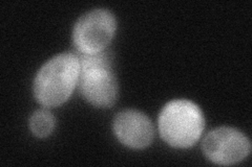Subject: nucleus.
I'll return each instance as SVG.
<instances>
[{
    "instance_id": "f257e3e1",
    "label": "nucleus",
    "mask_w": 252,
    "mask_h": 167,
    "mask_svg": "<svg viewBox=\"0 0 252 167\" xmlns=\"http://www.w3.org/2000/svg\"><path fill=\"white\" fill-rule=\"evenodd\" d=\"M80 60L73 52H62L47 61L38 70L33 83L34 97L44 108L64 103L78 86Z\"/></svg>"
},
{
    "instance_id": "f03ea898",
    "label": "nucleus",
    "mask_w": 252,
    "mask_h": 167,
    "mask_svg": "<svg viewBox=\"0 0 252 167\" xmlns=\"http://www.w3.org/2000/svg\"><path fill=\"white\" fill-rule=\"evenodd\" d=\"M78 87L85 100L96 108H112L119 96V84L113 69V54L104 50L80 54Z\"/></svg>"
},
{
    "instance_id": "7ed1b4c3",
    "label": "nucleus",
    "mask_w": 252,
    "mask_h": 167,
    "mask_svg": "<svg viewBox=\"0 0 252 167\" xmlns=\"http://www.w3.org/2000/svg\"><path fill=\"white\" fill-rule=\"evenodd\" d=\"M162 139L175 148L193 146L205 129L202 109L191 100L175 99L167 102L158 118Z\"/></svg>"
},
{
    "instance_id": "20e7f679",
    "label": "nucleus",
    "mask_w": 252,
    "mask_h": 167,
    "mask_svg": "<svg viewBox=\"0 0 252 167\" xmlns=\"http://www.w3.org/2000/svg\"><path fill=\"white\" fill-rule=\"evenodd\" d=\"M117 30L115 15L96 9L82 15L73 28V44L78 53L96 54L104 51Z\"/></svg>"
},
{
    "instance_id": "39448f33",
    "label": "nucleus",
    "mask_w": 252,
    "mask_h": 167,
    "mask_svg": "<svg viewBox=\"0 0 252 167\" xmlns=\"http://www.w3.org/2000/svg\"><path fill=\"white\" fill-rule=\"evenodd\" d=\"M204 156L212 163L229 166L242 162L251 152V142L245 134L230 126L209 132L202 142Z\"/></svg>"
},
{
    "instance_id": "423d86ee",
    "label": "nucleus",
    "mask_w": 252,
    "mask_h": 167,
    "mask_svg": "<svg viewBox=\"0 0 252 167\" xmlns=\"http://www.w3.org/2000/svg\"><path fill=\"white\" fill-rule=\"evenodd\" d=\"M113 131L123 145L132 149H143L151 145L155 135L151 119L132 109L123 110L115 116Z\"/></svg>"
},
{
    "instance_id": "0eeeda50",
    "label": "nucleus",
    "mask_w": 252,
    "mask_h": 167,
    "mask_svg": "<svg viewBox=\"0 0 252 167\" xmlns=\"http://www.w3.org/2000/svg\"><path fill=\"white\" fill-rule=\"evenodd\" d=\"M55 124H56V120H55L54 115L46 109L35 111L31 115L29 121L31 132L38 138L50 136L55 129Z\"/></svg>"
}]
</instances>
